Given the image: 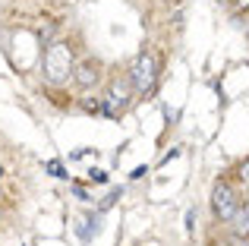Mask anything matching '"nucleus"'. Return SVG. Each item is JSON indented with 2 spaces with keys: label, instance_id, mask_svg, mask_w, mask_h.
Wrapping results in <instances>:
<instances>
[{
  "label": "nucleus",
  "instance_id": "6",
  "mask_svg": "<svg viewBox=\"0 0 249 246\" xmlns=\"http://www.w3.org/2000/svg\"><path fill=\"white\" fill-rule=\"evenodd\" d=\"M44 171H48L51 177H70V174L63 171V164H60V161H48V164H44Z\"/></svg>",
  "mask_w": 249,
  "mask_h": 246
},
{
  "label": "nucleus",
  "instance_id": "7",
  "mask_svg": "<svg viewBox=\"0 0 249 246\" xmlns=\"http://www.w3.org/2000/svg\"><path fill=\"white\" fill-rule=\"evenodd\" d=\"M82 111H89V114H101V98H82Z\"/></svg>",
  "mask_w": 249,
  "mask_h": 246
},
{
  "label": "nucleus",
  "instance_id": "12",
  "mask_svg": "<svg viewBox=\"0 0 249 246\" xmlns=\"http://www.w3.org/2000/svg\"><path fill=\"white\" fill-rule=\"evenodd\" d=\"M233 3H237L240 10H249V0H233Z\"/></svg>",
  "mask_w": 249,
  "mask_h": 246
},
{
  "label": "nucleus",
  "instance_id": "1",
  "mask_svg": "<svg viewBox=\"0 0 249 246\" xmlns=\"http://www.w3.org/2000/svg\"><path fill=\"white\" fill-rule=\"evenodd\" d=\"M73 70H76V54L67 41H51L48 51H44V60H41V73L44 82L51 86H63V82L73 79Z\"/></svg>",
  "mask_w": 249,
  "mask_h": 246
},
{
  "label": "nucleus",
  "instance_id": "10",
  "mask_svg": "<svg viewBox=\"0 0 249 246\" xmlns=\"http://www.w3.org/2000/svg\"><path fill=\"white\" fill-rule=\"evenodd\" d=\"M240 180H243V183H249V161H243V164H240Z\"/></svg>",
  "mask_w": 249,
  "mask_h": 246
},
{
  "label": "nucleus",
  "instance_id": "13",
  "mask_svg": "<svg viewBox=\"0 0 249 246\" xmlns=\"http://www.w3.org/2000/svg\"><path fill=\"white\" fill-rule=\"evenodd\" d=\"M221 246H231V243H227V240H224V243H221Z\"/></svg>",
  "mask_w": 249,
  "mask_h": 246
},
{
  "label": "nucleus",
  "instance_id": "9",
  "mask_svg": "<svg viewBox=\"0 0 249 246\" xmlns=\"http://www.w3.org/2000/svg\"><path fill=\"white\" fill-rule=\"evenodd\" d=\"M117 199H120V190H114V193H110V196H107V199H104V202H101V209H98V211H107L110 205L117 202Z\"/></svg>",
  "mask_w": 249,
  "mask_h": 246
},
{
  "label": "nucleus",
  "instance_id": "4",
  "mask_svg": "<svg viewBox=\"0 0 249 246\" xmlns=\"http://www.w3.org/2000/svg\"><path fill=\"white\" fill-rule=\"evenodd\" d=\"M240 205H243V199L237 196V190H233L227 180H218V183H214V190H212V209H214V215H218L221 221L231 224L233 218H237Z\"/></svg>",
  "mask_w": 249,
  "mask_h": 246
},
{
  "label": "nucleus",
  "instance_id": "14",
  "mask_svg": "<svg viewBox=\"0 0 249 246\" xmlns=\"http://www.w3.org/2000/svg\"><path fill=\"white\" fill-rule=\"evenodd\" d=\"M0 177H3V167H0Z\"/></svg>",
  "mask_w": 249,
  "mask_h": 246
},
{
  "label": "nucleus",
  "instance_id": "11",
  "mask_svg": "<svg viewBox=\"0 0 249 246\" xmlns=\"http://www.w3.org/2000/svg\"><path fill=\"white\" fill-rule=\"evenodd\" d=\"M73 193H76V196H79V199H82V202H89V193H85V190H82V186H73Z\"/></svg>",
  "mask_w": 249,
  "mask_h": 246
},
{
  "label": "nucleus",
  "instance_id": "3",
  "mask_svg": "<svg viewBox=\"0 0 249 246\" xmlns=\"http://www.w3.org/2000/svg\"><path fill=\"white\" fill-rule=\"evenodd\" d=\"M133 86H129V79H110L107 92L101 95V114L104 117H120L123 111H126L129 105H133Z\"/></svg>",
  "mask_w": 249,
  "mask_h": 246
},
{
  "label": "nucleus",
  "instance_id": "5",
  "mask_svg": "<svg viewBox=\"0 0 249 246\" xmlns=\"http://www.w3.org/2000/svg\"><path fill=\"white\" fill-rule=\"evenodd\" d=\"M98 79H101V63L98 60H82V63H76V70H73V82L79 88H91V86H98Z\"/></svg>",
  "mask_w": 249,
  "mask_h": 246
},
{
  "label": "nucleus",
  "instance_id": "15",
  "mask_svg": "<svg viewBox=\"0 0 249 246\" xmlns=\"http://www.w3.org/2000/svg\"><path fill=\"white\" fill-rule=\"evenodd\" d=\"M221 3H224V0H221Z\"/></svg>",
  "mask_w": 249,
  "mask_h": 246
},
{
  "label": "nucleus",
  "instance_id": "8",
  "mask_svg": "<svg viewBox=\"0 0 249 246\" xmlns=\"http://www.w3.org/2000/svg\"><path fill=\"white\" fill-rule=\"evenodd\" d=\"M89 180H91V183H107V174H104V171H95V167H91V171H89Z\"/></svg>",
  "mask_w": 249,
  "mask_h": 246
},
{
  "label": "nucleus",
  "instance_id": "2",
  "mask_svg": "<svg viewBox=\"0 0 249 246\" xmlns=\"http://www.w3.org/2000/svg\"><path fill=\"white\" fill-rule=\"evenodd\" d=\"M158 70H161L158 54H152V51H142V54H136L133 67H129V73H126L133 92H136V95H152V92H155V82H158Z\"/></svg>",
  "mask_w": 249,
  "mask_h": 246
}]
</instances>
